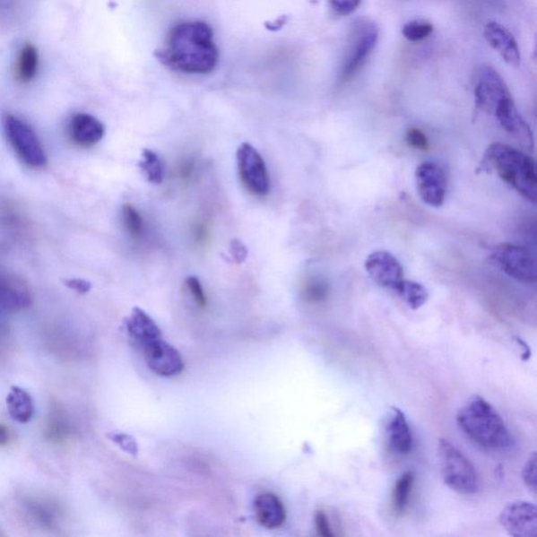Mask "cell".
<instances>
[{
	"instance_id": "18",
	"label": "cell",
	"mask_w": 537,
	"mask_h": 537,
	"mask_svg": "<svg viewBox=\"0 0 537 537\" xmlns=\"http://www.w3.org/2000/svg\"><path fill=\"white\" fill-rule=\"evenodd\" d=\"M126 326L129 335L139 345L152 341V339L162 337L156 323L139 307L134 308L131 316L127 320Z\"/></svg>"
},
{
	"instance_id": "14",
	"label": "cell",
	"mask_w": 537,
	"mask_h": 537,
	"mask_svg": "<svg viewBox=\"0 0 537 537\" xmlns=\"http://www.w3.org/2000/svg\"><path fill=\"white\" fill-rule=\"evenodd\" d=\"M67 134L74 144L90 148L99 143L104 137L105 128L96 117L79 113L74 115L67 126Z\"/></svg>"
},
{
	"instance_id": "23",
	"label": "cell",
	"mask_w": 537,
	"mask_h": 537,
	"mask_svg": "<svg viewBox=\"0 0 537 537\" xmlns=\"http://www.w3.org/2000/svg\"><path fill=\"white\" fill-rule=\"evenodd\" d=\"M139 166L148 182L154 185H159L163 182V164L160 162L156 152H153L151 150H144L143 152H142V160H140Z\"/></svg>"
},
{
	"instance_id": "19",
	"label": "cell",
	"mask_w": 537,
	"mask_h": 537,
	"mask_svg": "<svg viewBox=\"0 0 537 537\" xmlns=\"http://www.w3.org/2000/svg\"><path fill=\"white\" fill-rule=\"evenodd\" d=\"M7 410L16 422L28 423L34 416V403L28 392L20 386H12L8 394Z\"/></svg>"
},
{
	"instance_id": "3",
	"label": "cell",
	"mask_w": 537,
	"mask_h": 537,
	"mask_svg": "<svg viewBox=\"0 0 537 537\" xmlns=\"http://www.w3.org/2000/svg\"><path fill=\"white\" fill-rule=\"evenodd\" d=\"M456 423L468 439L485 449L503 452L514 446L503 418L483 397L469 398L456 415Z\"/></svg>"
},
{
	"instance_id": "25",
	"label": "cell",
	"mask_w": 537,
	"mask_h": 537,
	"mask_svg": "<svg viewBox=\"0 0 537 537\" xmlns=\"http://www.w3.org/2000/svg\"><path fill=\"white\" fill-rule=\"evenodd\" d=\"M122 221L129 236L134 239H140L144 233V223L140 212L132 204H126L122 207Z\"/></svg>"
},
{
	"instance_id": "31",
	"label": "cell",
	"mask_w": 537,
	"mask_h": 537,
	"mask_svg": "<svg viewBox=\"0 0 537 537\" xmlns=\"http://www.w3.org/2000/svg\"><path fill=\"white\" fill-rule=\"evenodd\" d=\"M360 2H331V10L335 16H349L359 7Z\"/></svg>"
},
{
	"instance_id": "2",
	"label": "cell",
	"mask_w": 537,
	"mask_h": 537,
	"mask_svg": "<svg viewBox=\"0 0 537 537\" xmlns=\"http://www.w3.org/2000/svg\"><path fill=\"white\" fill-rule=\"evenodd\" d=\"M496 172L527 201L535 204L537 175L534 160L516 148L496 142L487 148L478 172Z\"/></svg>"
},
{
	"instance_id": "24",
	"label": "cell",
	"mask_w": 537,
	"mask_h": 537,
	"mask_svg": "<svg viewBox=\"0 0 537 537\" xmlns=\"http://www.w3.org/2000/svg\"><path fill=\"white\" fill-rule=\"evenodd\" d=\"M30 515L41 527L52 530L57 527L58 510L49 503L32 501L28 503Z\"/></svg>"
},
{
	"instance_id": "21",
	"label": "cell",
	"mask_w": 537,
	"mask_h": 537,
	"mask_svg": "<svg viewBox=\"0 0 537 537\" xmlns=\"http://www.w3.org/2000/svg\"><path fill=\"white\" fill-rule=\"evenodd\" d=\"M415 484V472H406L397 480L394 486L392 504L397 515L404 514L410 504L411 495Z\"/></svg>"
},
{
	"instance_id": "20",
	"label": "cell",
	"mask_w": 537,
	"mask_h": 537,
	"mask_svg": "<svg viewBox=\"0 0 537 537\" xmlns=\"http://www.w3.org/2000/svg\"><path fill=\"white\" fill-rule=\"evenodd\" d=\"M39 55L30 43L24 46L18 55L16 63V79L22 84L32 82L39 72Z\"/></svg>"
},
{
	"instance_id": "4",
	"label": "cell",
	"mask_w": 537,
	"mask_h": 537,
	"mask_svg": "<svg viewBox=\"0 0 537 537\" xmlns=\"http://www.w3.org/2000/svg\"><path fill=\"white\" fill-rule=\"evenodd\" d=\"M379 39L377 23L359 18L351 27L348 47L339 69L338 82L347 84L359 73L373 54Z\"/></svg>"
},
{
	"instance_id": "6",
	"label": "cell",
	"mask_w": 537,
	"mask_h": 537,
	"mask_svg": "<svg viewBox=\"0 0 537 537\" xmlns=\"http://www.w3.org/2000/svg\"><path fill=\"white\" fill-rule=\"evenodd\" d=\"M4 126L5 135L18 158L30 169L46 168L47 154L34 129L14 115L5 116Z\"/></svg>"
},
{
	"instance_id": "1",
	"label": "cell",
	"mask_w": 537,
	"mask_h": 537,
	"mask_svg": "<svg viewBox=\"0 0 537 537\" xmlns=\"http://www.w3.org/2000/svg\"><path fill=\"white\" fill-rule=\"evenodd\" d=\"M157 56L172 70L204 75L218 65L220 53L209 24L185 22L170 30L166 46Z\"/></svg>"
},
{
	"instance_id": "7",
	"label": "cell",
	"mask_w": 537,
	"mask_h": 537,
	"mask_svg": "<svg viewBox=\"0 0 537 537\" xmlns=\"http://www.w3.org/2000/svg\"><path fill=\"white\" fill-rule=\"evenodd\" d=\"M491 258L511 279L524 283L536 281L535 256L526 247L512 243L499 244L493 250Z\"/></svg>"
},
{
	"instance_id": "13",
	"label": "cell",
	"mask_w": 537,
	"mask_h": 537,
	"mask_svg": "<svg viewBox=\"0 0 537 537\" xmlns=\"http://www.w3.org/2000/svg\"><path fill=\"white\" fill-rule=\"evenodd\" d=\"M385 437L388 448L394 454L406 455L411 452L413 437L409 421L403 411L392 407L387 413Z\"/></svg>"
},
{
	"instance_id": "10",
	"label": "cell",
	"mask_w": 537,
	"mask_h": 537,
	"mask_svg": "<svg viewBox=\"0 0 537 537\" xmlns=\"http://www.w3.org/2000/svg\"><path fill=\"white\" fill-rule=\"evenodd\" d=\"M367 273L377 285L396 292L406 280L403 264L387 251L370 253L364 263Z\"/></svg>"
},
{
	"instance_id": "11",
	"label": "cell",
	"mask_w": 537,
	"mask_h": 537,
	"mask_svg": "<svg viewBox=\"0 0 537 537\" xmlns=\"http://www.w3.org/2000/svg\"><path fill=\"white\" fill-rule=\"evenodd\" d=\"M416 184L419 196L426 205L439 208L446 202L447 178L439 164H420L416 170Z\"/></svg>"
},
{
	"instance_id": "29",
	"label": "cell",
	"mask_w": 537,
	"mask_h": 537,
	"mask_svg": "<svg viewBox=\"0 0 537 537\" xmlns=\"http://www.w3.org/2000/svg\"><path fill=\"white\" fill-rule=\"evenodd\" d=\"M186 285L191 295H193L195 304L202 308L205 307L207 306V299L199 279L190 276L186 281Z\"/></svg>"
},
{
	"instance_id": "28",
	"label": "cell",
	"mask_w": 537,
	"mask_h": 537,
	"mask_svg": "<svg viewBox=\"0 0 537 537\" xmlns=\"http://www.w3.org/2000/svg\"><path fill=\"white\" fill-rule=\"evenodd\" d=\"M536 454L533 453L527 461L526 465L524 466L522 472L524 484L533 492L536 491Z\"/></svg>"
},
{
	"instance_id": "8",
	"label": "cell",
	"mask_w": 537,
	"mask_h": 537,
	"mask_svg": "<svg viewBox=\"0 0 537 537\" xmlns=\"http://www.w3.org/2000/svg\"><path fill=\"white\" fill-rule=\"evenodd\" d=\"M238 169L240 181L252 195L264 196L270 193V177L261 153L249 143L238 147Z\"/></svg>"
},
{
	"instance_id": "22",
	"label": "cell",
	"mask_w": 537,
	"mask_h": 537,
	"mask_svg": "<svg viewBox=\"0 0 537 537\" xmlns=\"http://www.w3.org/2000/svg\"><path fill=\"white\" fill-rule=\"evenodd\" d=\"M399 298L413 310L421 307L429 299L428 290L422 283L405 280L397 291Z\"/></svg>"
},
{
	"instance_id": "12",
	"label": "cell",
	"mask_w": 537,
	"mask_h": 537,
	"mask_svg": "<svg viewBox=\"0 0 537 537\" xmlns=\"http://www.w3.org/2000/svg\"><path fill=\"white\" fill-rule=\"evenodd\" d=\"M498 520L511 537H537V511L533 503H510L502 510Z\"/></svg>"
},
{
	"instance_id": "27",
	"label": "cell",
	"mask_w": 537,
	"mask_h": 537,
	"mask_svg": "<svg viewBox=\"0 0 537 537\" xmlns=\"http://www.w3.org/2000/svg\"><path fill=\"white\" fill-rule=\"evenodd\" d=\"M406 142L409 146L413 148V150L425 152L429 148V138L426 137V134L419 128H411L410 131L406 133Z\"/></svg>"
},
{
	"instance_id": "30",
	"label": "cell",
	"mask_w": 537,
	"mask_h": 537,
	"mask_svg": "<svg viewBox=\"0 0 537 537\" xmlns=\"http://www.w3.org/2000/svg\"><path fill=\"white\" fill-rule=\"evenodd\" d=\"M314 523L318 537H336L334 533H333L329 518L325 514V511H316V514L314 515Z\"/></svg>"
},
{
	"instance_id": "34",
	"label": "cell",
	"mask_w": 537,
	"mask_h": 537,
	"mask_svg": "<svg viewBox=\"0 0 537 537\" xmlns=\"http://www.w3.org/2000/svg\"><path fill=\"white\" fill-rule=\"evenodd\" d=\"M10 442V431L7 426L0 424V446H8Z\"/></svg>"
},
{
	"instance_id": "16",
	"label": "cell",
	"mask_w": 537,
	"mask_h": 537,
	"mask_svg": "<svg viewBox=\"0 0 537 537\" xmlns=\"http://www.w3.org/2000/svg\"><path fill=\"white\" fill-rule=\"evenodd\" d=\"M256 518L264 528L277 529L287 518L285 506L274 493H263L255 502Z\"/></svg>"
},
{
	"instance_id": "32",
	"label": "cell",
	"mask_w": 537,
	"mask_h": 537,
	"mask_svg": "<svg viewBox=\"0 0 537 537\" xmlns=\"http://www.w3.org/2000/svg\"><path fill=\"white\" fill-rule=\"evenodd\" d=\"M65 286L80 294H85L91 289V282L82 279L64 280Z\"/></svg>"
},
{
	"instance_id": "9",
	"label": "cell",
	"mask_w": 537,
	"mask_h": 537,
	"mask_svg": "<svg viewBox=\"0 0 537 537\" xmlns=\"http://www.w3.org/2000/svg\"><path fill=\"white\" fill-rule=\"evenodd\" d=\"M139 347L143 351L148 368L154 374L162 377H174L183 372L184 362L181 354L165 342L162 337L152 339Z\"/></svg>"
},
{
	"instance_id": "26",
	"label": "cell",
	"mask_w": 537,
	"mask_h": 537,
	"mask_svg": "<svg viewBox=\"0 0 537 537\" xmlns=\"http://www.w3.org/2000/svg\"><path fill=\"white\" fill-rule=\"evenodd\" d=\"M434 32V26L425 20H415L404 24L403 35L411 42L422 41Z\"/></svg>"
},
{
	"instance_id": "17",
	"label": "cell",
	"mask_w": 537,
	"mask_h": 537,
	"mask_svg": "<svg viewBox=\"0 0 537 537\" xmlns=\"http://www.w3.org/2000/svg\"><path fill=\"white\" fill-rule=\"evenodd\" d=\"M30 304L28 290L17 281L0 275V312H16Z\"/></svg>"
},
{
	"instance_id": "5",
	"label": "cell",
	"mask_w": 537,
	"mask_h": 537,
	"mask_svg": "<svg viewBox=\"0 0 537 537\" xmlns=\"http://www.w3.org/2000/svg\"><path fill=\"white\" fill-rule=\"evenodd\" d=\"M439 459L444 483L450 489L465 496L478 491V474L472 463L446 439L439 441Z\"/></svg>"
},
{
	"instance_id": "33",
	"label": "cell",
	"mask_w": 537,
	"mask_h": 537,
	"mask_svg": "<svg viewBox=\"0 0 537 537\" xmlns=\"http://www.w3.org/2000/svg\"><path fill=\"white\" fill-rule=\"evenodd\" d=\"M305 298L307 300H318L320 298H323L325 293V290L321 287L318 282H310L307 283L306 288L304 289Z\"/></svg>"
},
{
	"instance_id": "15",
	"label": "cell",
	"mask_w": 537,
	"mask_h": 537,
	"mask_svg": "<svg viewBox=\"0 0 537 537\" xmlns=\"http://www.w3.org/2000/svg\"><path fill=\"white\" fill-rule=\"evenodd\" d=\"M484 36L489 45L501 55L505 63L518 67L521 65V52L517 41L510 30L503 24L492 22L486 24Z\"/></svg>"
}]
</instances>
